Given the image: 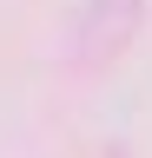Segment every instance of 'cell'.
Returning <instances> with one entry per match:
<instances>
[{
    "label": "cell",
    "mask_w": 152,
    "mask_h": 158,
    "mask_svg": "<svg viewBox=\"0 0 152 158\" xmlns=\"http://www.w3.org/2000/svg\"><path fill=\"white\" fill-rule=\"evenodd\" d=\"M99 158H126V152H119V145H106V152H99Z\"/></svg>",
    "instance_id": "cell-2"
},
{
    "label": "cell",
    "mask_w": 152,
    "mask_h": 158,
    "mask_svg": "<svg viewBox=\"0 0 152 158\" xmlns=\"http://www.w3.org/2000/svg\"><path fill=\"white\" fill-rule=\"evenodd\" d=\"M139 20H145V0H86L80 20H73V33H66V59L86 66V73L112 66L126 53V40L139 33Z\"/></svg>",
    "instance_id": "cell-1"
}]
</instances>
